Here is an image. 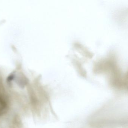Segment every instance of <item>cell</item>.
<instances>
[{
    "instance_id": "6da1fadb",
    "label": "cell",
    "mask_w": 128,
    "mask_h": 128,
    "mask_svg": "<svg viewBox=\"0 0 128 128\" xmlns=\"http://www.w3.org/2000/svg\"><path fill=\"white\" fill-rule=\"evenodd\" d=\"M9 106V100L6 91L2 73L0 72V118L7 114Z\"/></svg>"
}]
</instances>
